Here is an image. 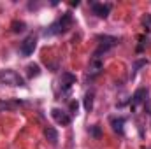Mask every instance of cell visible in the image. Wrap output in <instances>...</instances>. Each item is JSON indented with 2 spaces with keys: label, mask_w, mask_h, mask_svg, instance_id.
Returning a JSON list of instances; mask_svg holds the SVG:
<instances>
[{
  "label": "cell",
  "mask_w": 151,
  "mask_h": 149,
  "mask_svg": "<svg viewBox=\"0 0 151 149\" xmlns=\"http://www.w3.org/2000/svg\"><path fill=\"white\" fill-rule=\"evenodd\" d=\"M70 27H72V14H70V12H65V14H62V18H58L53 25H49L44 34H46V35H58V34L67 32Z\"/></svg>",
  "instance_id": "6da1fadb"
},
{
  "label": "cell",
  "mask_w": 151,
  "mask_h": 149,
  "mask_svg": "<svg viewBox=\"0 0 151 149\" xmlns=\"http://www.w3.org/2000/svg\"><path fill=\"white\" fill-rule=\"evenodd\" d=\"M0 82H4L7 86H25V79L16 70H11V69L0 70Z\"/></svg>",
  "instance_id": "7a4b0ae2"
},
{
  "label": "cell",
  "mask_w": 151,
  "mask_h": 149,
  "mask_svg": "<svg viewBox=\"0 0 151 149\" xmlns=\"http://www.w3.org/2000/svg\"><path fill=\"white\" fill-rule=\"evenodd\" d=\"M35 46H37V39L34 37V35H28V37L21 42V46H19V53H21L23 56H30V54L35 51Z\"/></svg>",
  "instance_id": "3957f363"
},
{
  "label": "cell",
  "mask_w": 151,
  "mask_h": 149,
  "mask_svg": "<svg viewBox=\"0 0 151 149\" xmlns=\"http://www.w3.org/2000/svg\"><path fill=\"white\" fill-rule=\"evenodd\" d=\"M51 116H53V119H55L58 125H62V126H67V125H70V116H69L65 111L58 109V107L51 109Z\"/></svg>",
  "instance_id": "277c9868"
},
{
  "label": "cell",
  "mask_w": 151,
  "mask_h": 149,
  "mask_svg": "<svg viewBox=\"0 0 151 149\" xmlns=\"http://www.w3.org/2000/svg\"><path fill=\"white\" fill-rule=\"evenodd\" d=\"M91 11H93V14H97L99 18H107L109 12H111V5H109V4L93 2V4H91Z\"/></svg>",
  "instance_id": "5b68a950"
},
{
  "label": "cell",
  "mask_w": 151,
  "mask_h": 149,
  "mask_svg": "<svg viewBox=\"0 0 151 149\" xmlns=\"http://www.w3.org/2000/svg\"><path fill=\"white\" fill-rule=\"evenodd\" d=\"M102 67H104V62L100 60V56H91V60H90V67H88V72L91 75H97L100 70H102Z\"/></svg>",
  "instance_id": "8992f818"
},
{
  "label": "cell",
  "mask_w": 151,
  "mask_h": 149,
  "mask_svg": "<svg viewBox=\"0 0 151 149\" xmlns=\"http://www.w3.org/2000/svg\"><path fill=\"white\" fill-rule=\"evenodd\" d=\"M60 84L63 90H70V86L76 84V75L70 74V72H63L62 77H60Z\"/></svg>",
  "instance_id": "52a82bcc"
},
{
  "label": "cell",
  "mask_w": 151,
  "mask_h": 149,
  "mask_svg": "<svg viewBox=\"0 0 151 149\" xmlns=\"http://www.w3.org/2000/svg\"><path fill=\"white\" fill-rule=\"evenodd\" d=\"M44 137L49 140V144H56L58 142V132L53 126H46L44 128Z\"/></svg>",
  "instance_id": "ba28073f"
},
{
  "label": "cell",
  "mask_w": 151,
  "mask_h": 149,
  "mask_svg": "<svg viewBox=\"0 0 151 149\" xmlns=\"http://www.w3.org/2000/svg\"><path fill=\"white\" fill-rule=\"evenodd\" d=\"M146 95H148V90H146V88H139V90L134 93V97H132V104H134V105H137V104L144 102Z\"/></svg>",
  "instance_id": "9c48e42d"
},
{
  "label": "cell",
  "mask_w": 151,
  "mask_h": 149,
  "mask_svg": "<svg viewBox=\"0 0 151 149\" xmlns=\"http://www.w3.org/2000/svg\"><path fill=\"white\" fill-rule=\"evenodd\" d=\"M111 125H113L114 132L123 133V126H125V119H123V117H113V119H111Z\"/></svg>",
  "instance_id": "30bf717a"
},
{
  "label": "cell",
  "mask_w": 151,
  "mask_h": 149,
  "mask_svg": "<svg viewBox=\"0 0 151 149\" xmlns=\"http://www.w3.org/2000/svg\"><path fill=\"white\" fill-rule=\"evenodd\" d=\"M21 105V102H18V100H14V102H0V111H14V109H18Z\"/></svg>",
  "instance_id": "8fae6325"
},
{
  "label": "cell",
  "mask_w": 151,
  "mask_h": 149,
  "mask_svg": "<svg viewBox=\"0 0 151 149\" xmlns=\"http://www.w3.org/2000/svg\"><path fill=\"white\" fill-rule=\"evenodd\" d=\"M39 74H40V67H39L37 63H30L27 67V75L28 77H37Z\"/></svg>",
  "instance_id": "7c38bea8"
},
{
  "label": "cell",
  "mask_w": 151,
  "mask_h": 149,
  "mask_svg": "<svg viewBox=\"0 0 151 149\" xmlns=\"http://www.w3.org/2000/svg\"><path fill=\"white\" fill-rule=\"evenodd\" d=\"M83 104H84V109L88 112L93 109V91H88V93L84 95V102H83Z\"/></svg>",
  "instance_id": "4fadbf2b"
},
{
  "label": "cell",
  "mask_w": 151,
  "mask_h": 149,
  "mask_svg": "<svg viewBox=\"0 0 151 149\" xmlns=\"http://www.w3.org/2000/svg\"><path fill=\"white\" fill-rule=\"evenodd\" d=\"M25 28H27V25H25L23 21H12V25H11V30H12L14 34L25 32Z\"/></svg>",
  "instance_id": "5bb4252c"
},
{
  "label": "cell",
  "mask_w": 151,
  "mask_h": 149,
  "mask_svg": "<svg viewBox=\"0 0 151 149\" xmlns=\"http://www.w3.org/2000/svg\"><path fill=\"white\" fill-rule=\"evenodd\" d=\"M88 132H90V135H91V137H95V139H100V137H102V130H100V126H99V125L90 126V128H88Z\"/></svg>",
  "instance_id": "9a60e30c"
},
{
  "label": "cell",
  "mask_w": 151,
  "mask_h": 149,
  "mask_svg": "<svg viewBox=\"0 0 151 149\" xmlns=\"http://www.w3.org/2000/svg\"><path fill=\"white\" fill-rule=\"evenodd\" d=\"M70 111L77 112V104H76V102H70Z\"/></svg>",
  "instance_id": "2e32d148"
}]
</instances>
